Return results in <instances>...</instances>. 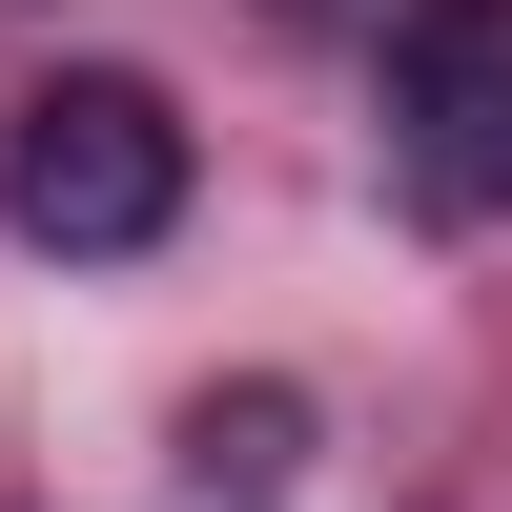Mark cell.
<instances>
[{
	"label": "cell",
	"mask_w": 512,
	"mask_h": 512,
	"mask_svg": "<svg viewBox=\"0 0 512 512\" xmlns=\"http://www.w3.org/2000/svg\"><path fill=\"white\" fill-rule=\"evenodd\" d=\"M0 226L62 246V267H123V246L185 226V103L123 62H62L21 123H0Z\"/></svg>",
	"instance_id": "obj_1"
},
{
	"label": "cell",
	"mask_w": 512,
	"mask_h": 512,
	"mask_svg": "<svg viewBox=\"0 0 512 512\" xmlns=\"http://www.w3.org/2000/svg\"><path fill=\"white\" fill-rule=\"evenodd\" d=\"M390 144L431 205H512V0H410L390 21Z\"/></svg>",
	"instance_id": "obj_2"
},
{
	"label": "cell",
	"mask_w": 512,
	"mask_h": 512,
	"mask_svg": "<svg viewBox=\"0 0 512 512\" xmlns=\"http://www.w3.org/2000/svg\"><path fill=\"white\" fill-rule=\"evenodd\" d=\"M287 451H308V390H205L185 410V472L205 492H287Z\"/></svg>",
	"instance_id": "obj_3"
}]
</instances>
